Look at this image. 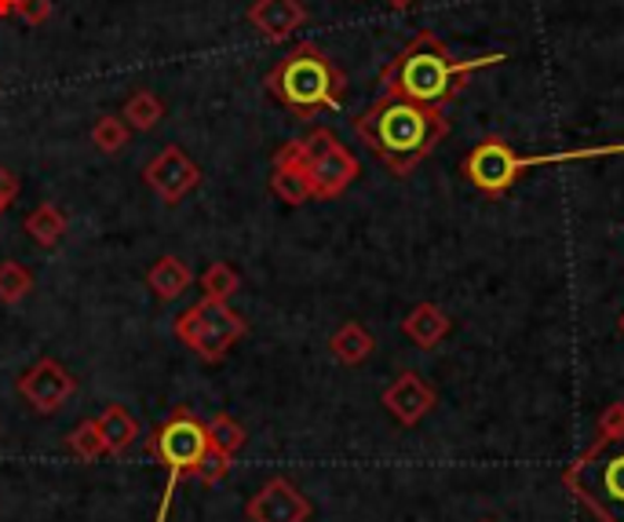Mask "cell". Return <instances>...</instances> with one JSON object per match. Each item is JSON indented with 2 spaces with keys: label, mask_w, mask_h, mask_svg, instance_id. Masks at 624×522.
<instances>
[{
  "label": "cell",
  "mask_w": 624,
  "mask_h": 522,
  "mask_svg": "<svg viewBox=\"0 0 624 522\" xmlns=\"http://www.w3.org/2000/svg\"><path fill=\"white\" fill-rule=\"evenodd\" d=\"M285 147L303 165V173H308L314 198H340L358 179V158L329 128H314L311 136L292 139Z\"/></svg>",
  "instance_id": "8992f818"
},
{
  "label": "cell",
  "mask_w": 624,
  "mask_h": 522,
  "mask_svg": "<svg viewBox=\"0 0 624 522\" xmlns=\"http://www.w3.org/2000/svg\"><path fill=\"white\" fill-rule=\"evenodd\" d=\"M26 234L41 245V249H56L66 234V213L59 205H37L30 216H26Z\"/></svg>",
  "instance_id": "d6986e66"
},
{
  "label": "cell",
  "mask_w": 624,
  "mask_h": 522,
  "mask_svg": "<svg viewBox=\"0 0 624 522\" xmlns=\"http://www.w3.org/2000/svg\"><path fill=\"white\" fill-rule=\"evenodd\" d=\"M303 22H308V8L300 0H252L248 8V26L271 45L289 41Z\"/></svg>",
  "instance_id": "7c38bea8"
},
{
  "label": "cell",
  "mask_w": 624,
  "mask_h": 522,
  "mask_svg": "<svg viewBox=\"0 0 624 522\" xmlns=\"http://www.w3.org/2000/svg\"><path fill=\"white\" fill-rule=\"evenodd\" d=\"M242 289V274H237L231 264H212L205 274H202V299H216V304H231V296Z\"/></svg>",
  "instance_id": "44dd1931"
},
{
  "label": "cell",
  "mask_w": 624,
  "mask_h": 522,
  "mask_svg": "<svg viewBox=\"0 0 624 522\" xmlns=\"http://www.w3.org/2000/svg\"><path fill=\"white\" fill-rule=\"evenodd\" d=\"M143 179H146V187L157 194V198L168 201V205H176V201L187 198L197 183H202V168L191 161L187 150L165 147L150 165L143 168Z\"/></svg>",
  "instance_id": "30bf717a"
},
{
  "label": "cell",
  "mask_w": 624,
  "mask_h": 522,
  "mask_svg": "<svg viewBox=\"0 0 624 522\" xmlns=\"http://www.w3.org/2000/svg\"><path fill=\"white\" fill-rule=\"evenodd\" d=\"M191 282H194V270L187 259H179V256H162L150 267V274H146V285L162 299H179L191 289Z\"/></svg>",
  "instance_id": "2e32d148"
},
{
  "label": "cell",
  "mask_w": 624,
  "mask_h": 522,
  "mask_svg": "<svg viewBox=\"0 0 624 522\" xmlns=\"http://www.w3.org/2000/svg\"><path fill=\"white\" fill-rule=\"evenodd\" d=\"M231 464H234V456H227V453H220V450H205V456L202 461L194 464V479H202L205 486H216V482H223L227 479V472H231Z\"/></svg>",
  "instance_id": "484cf974"
},
{
  "label": "cell",
  "mask_w": 624,
  "mask_h": 522,
  "mask_svg": "<svg viewBox=\"0 0 624 522\" xmlns=\"http://www.w3.org/2000/svg\"><path fill=\"white\" fill-rule=\"evenodd\" d=\"M574 486L588 493L610 522H624V427L606 432V442L581 464Z\"/></svg>",
  "instance_id": "ba28073f"
},
{
  "label": "cell",
  "mask_w": 624,
  "mask_h": 522,
  "mask_svg": "<svg viewBox=\"0 0 624 522\" xmlns=\"http://www.w3.org/2000/svg\"><path fill=\"white\" fill-rule=\"evenodd\" d=\"M99 432H103V442H106V456H121L131 442L139 439V424L136 416L128 413V406H106L99 416H96Z\"/></svg>",
  "instance_id": "9a60e30c"
},
{
  "label": "cell",
  "mask_w": 624,
  "mask_h": 522,
  "mask_svg": "<svg viewBox=\"0 0 624 522\" xmlns=\"http://www.w3.org/2000/svg\"><path fill=\"white\" fill-rule=\"evenodd\" d=\"M388 4H391V8H398V11H402V8H413L417 0H388Z\"/></svg>",
  "instance_id": "f546056e"
},
{
  "label": "cell",
  "mask_w": 624,
  "mask_h": 522,
  "mask_svg": "<svg viewBox=\"0 0 624 522\" xmlns=\"http://www.w3.org/2000/svg\"><path fill=\"white\" fill-rule=\"evenodd\" d=\"M248 522H308L311 501L289 479H271L256 498L245 504Z\"/></svg>",
  "instance_id": "8fae6325"
},
{
  "label": "cell",
  "mask_w": 624,
  "mask_h": 522,
  "mask_svg": "<svg viewBox=\"0 0 624 522\" xmlns=\"http://www.w3.org/2000/svg\"><path fill=\"white\" fill-rule=\"evenodd\" d=\"M74 391H77L74 373L56 358H41L30 373H22V381H19V395L30 402L33 413H45V416L59 413L66 402L74 398Z\"/></svg>",
  "instance_id": "9c48e42d"
},
{
  "label": "cell",
  "mask_w": 624,
  "mask_h": 522,
  "mask_svg": "<svg viewBox=\"0 0 624 522\" xmlns=\"http://www.w3.org/2000/svg\"><path fill=\"white\" fill-rule=\"evenodd\" d=\"M131 128L125 125V117L117 114H103L96 125H91V142L99 147V154H121L128 147Z\"/></svg>",
  "instance_id": "7402d4cb"
},
{
  "label": "cell",
  "mask_w": 624,
  "mask_h": 522,
  "mask_svg": "<svg viewBox=\"0 0 624 522\" xmlns=\"http://www.w3.org/2000/svg\"><path fill=\"white\" fill-rule=\"evenodd\" d=\"M383 406H388L402 424H417L423 413L435 406V391L420 381L417 373H402L383 391Z\"/></svg>",
  "instance_id": "4fadbf2b"
},
{
  "label": "cell",
  "mask_w": 624,
  "mask_h": 522,
  "mask_svg": "<svg viewBox=\"0 0 624 522\" xmlns=\"http://www.w3.org/2000/svg\"><path fill=\"white\" fill-rule=\"evenodd\" d=\"M121 117H125V125H128V128H136V132H150V128L162 125V117H165V102L157 99L154 91H146V88H143V91H136V96H128Z\"/></svg>",
  "instance_id": "ffe728a7"
},
{
  "label": "cell",
  "mask_w": 624,
  "mask_h": 522,
  "mask_svg": "<svg viewBox=\"0 0 624 522\" xmlns=\"http://www.w3.org/2000/svg\"><path fill=\"white\" fill-rule=\"evenodd\" d=\"M16 11V0H0V16H11Z\"/></svg>",
  "instance_id": "f1b7e54d"
},
{
  "label": "cell",
  "mask_w": 624,
  "mask_h": 522,
  "mask_svg": "<svg viewBox=\"0 0 624 522\" xmlns=\"http://www.w3.org/2000/svg\"><path fill=\"white\" fill-rule=\"evenodd\" d=\"M406 336L420 347H435L449 333V318L435 304H420L417 311H409V318L402 322Z\"/></svg>",
  "instance_id": "e0dca14e"
},
{
  "label": "cell",
  "mask_w": 624,
  "mask_h": 522,
  "mask_svg": "<svg viewBox=\"0 0 624 522\" xmlns=\"http://www.w3.org/2000/svg\"><path fill=\"white\" fill-rule=\"evenodd\" d=\"M208 427V446L212 450H220V453H227V456H234L237 450L245 446V427L234 421V416H227V413H220V416H212V421L205 424Z\"/></svg>",
  "instance_id": "603a6c76"
},
{
  "label": "cell",
  "mask_w": 624,
  "mask_h": 522,
  "mask_svg": "<svg viewBox=\"0 0 624 522\" xmlns=\"http://www.w3.org/2000/svg\"><path fill=\"white\" fill-rule=\"evenodd\" d=\"M343 88H348L343 70L318 45H296L267 73V91L303 121L322 110H337L343 102Z\"/></svg>",
  "instance_id": "3957f363"
},
{
  "label": "cell",
  "mask_w": 624,
  "mask_h": 522,
  "mask_svg": "<svg viewBox=\"0 0 624 522\" xmlns=\"http://www.w3.org/2000/svg\"><path fill=\"white\" fill-rule=\"evenodd\" d=\"M66 450H70L77 461H99L106 456V442H103V432L96 421H85L77 424L70 435H66Z\"/></svg>",
  "instance_id": "cb8c5ba5"
},
{
  "label": "cell",
  "mask_w": 624,
  "mask_h": 522,
  "mask_svg": "<svg viewBox=\"0 0 624 522\" xmlns=\"http://www.w3.org/2000/svg\"><path fill=\"white\" fill-rule=\"evenodd\" d=\"M245 333V318L231 304H216V299H197L176 318V336L205 362H223Z\"/></svg>",
  "instance_id": "52a82bcc"
},
{
  "label": "cell",
  "mask_w": 624,
  "mask_h": 522,
  "mask_svg": "<svg viewBox=\"0 0 624 522\" xmlns=\"http://www.w3.org/2000/svg\"><path fill=\"white\" fill-rule=\"evenodd\" d=\"M150 446L157 461L168 467V486H165L162 508H157V519H154V522H165L172 498H176V482L187 479L194 472V464L202 461L208 450V427L197 421L191 410H179L176 416H168V421L157 427Z\"/></svg>",
  "instance_id": "5b68a950"
},
{
  "label": "cell",
  "mask_w": 624,
  "mask_h": 522,
  "mask_svg": "<svg viewBox=\"0 0 624 522\" xmlns=\"http://www.w3.org/2000/svg\"><path fill=\"white\" fill-rule=\"evenodd\" d=\"M16 198H19V176L11 168H0V201L8 208Z\"/></svg>",
  "instance_id": "83f0119b"
},
{
  "label": "cell",
  "mask_w": 624,
  "mask_h": 522,
  "mask_svg": "<svg viewBox=\"0 0 624 522\" xmlns=\"http://www.w3.org/2000/svg\"><path fill=\"white\" fill-rule=\"evenodd\" d=\"M508 59H511L508 51H494V56H479V59H454L435 33H420L388 62V70L380 77V91L442 110L449 99L460 96V88L468 85V77L475 70L500 67Z\"/></svg>",
  "instance_id": "7a4b0ae2"
},
{
  "label": "cell",
  "mask_w": 624,
  "mask_h": 522,
  "mask_svg": "<svg viewBox=\"0 0 624 522\" xmlns=\"http://www.w3.org/2000/svg\"><path fill=\"white\" fill-rule=\"evenodd\" d=\"M621 329H624V315H621Z\"/></svg>",
  "instance_id": "1f68e13d"
},
{
  "label": "cell",
  "mask_w": 624,
  "mask_h": 522,
  "mask_svg": "<svg viewBox=\"0 0 624 522\" xmlns=\"http://www.w3.org/2000/svg\"><path fill=\"white\" fill-rule=\"evenodd\" d=\"M0 213H4V201H0Z\"/></svg>",
  "instance_id": "4dcf8cb0"
},
{
  "label": "cell",
  "mask_w": 624,
  "mask_h": 522,
  "mask_svg": "<svg viewBox=\"0 0 624 522\" xmlns=\"http://www.w3.org/2000/svg\"><path fill=\"white\" fill-rule=\"evenodd\" d=\"M33 293V274L26 270L16 259H4L0 264V304H19Z\"/></svg>",
  "instance_id": "d4e9b609"
},
{
  "label": "cell",
  "mask_w": 624,
  "mask_h": 522,
  "mask_svg": "<svg viewBox=\"0 0 624 522\" xmlns=\"http://www.w3.org/2000/svg\"><path fill=\"white\" fill-rule=\"evenodd\" d=\"M354 132L394 176H409L446 139L449 117L438 107L380 91L373 107L354 117Z\"/></svg>",
  "instance_id": "6da1fadb"
},
{
  "label": "cell",
  "mask_w": 624,
  "mask_h": 522,
  "mask_svg": "<svg viewBox=\"0 0 624 522\" xmlns=\"http://www.w3.org/2000/svg\"><path fill=\"white\" fill-rule=\"evenodd\" d=\"M271 190H274V198H282L285 205H303V201L314 198L311 179H308V173H303V165L292 158L289 147L277 150V158H274Z\"/></svg>",
  "instance_id": "5bb4252c"
},
{
  "label": "cell",
  "mask_w": 624,
  "mask_h": 522,
  "mask_svg": "<svg viewBox=\"0 0 624 522\" xmlns=\"http://www.w3.org/2000/svg\"><path fill=\"white\" fill-rule=\"evenodd\" d=\"M16 16L30 26H41L51 19V0H16Z\"/></svg>",
  "instance_id": "4316f807"
},
{
  "label": "cell",
  "mask_w": 624,
  "mask_h": 522,
  "mask_svg": "<svg viewBox=\"0 0 624 522\" xmlns=\"http://www.w3.org/2000/svg\"><path fill=\"white\" fill-rule=\"evenodd\" d=\"M624 142H606V147H577V150H559V154H515L511 142H504L497 136H489L482 142H475V150L464 158V176H468L471 187H479L489 198H497L519 179L526 168L540 165H563V161H595V158H621Z\"/></svg>",
  "instance_id": "277c9868"
},
{
  "label": "cell",
  "mask_w": 624,
  "mask_h": 522,
  "mask_svg": "<svg viewBox=\"0 0 624 522\" xmlns=\"http://www.w3.org/2000/svg\"><path fill=\"white\" fill-rule=\"evenodd\" d=\"M329 351H333L337 362H343V365H362L369 355H373V336L365 333V325L343 322L333 333V341H329Z\"/></svg>",
  "instance_id": "ac0fdd59"
}]
</instances>
